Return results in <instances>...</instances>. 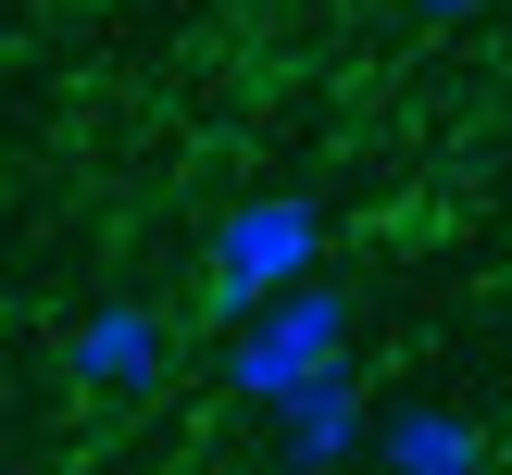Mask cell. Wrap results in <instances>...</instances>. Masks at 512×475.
Segmentation results:
<instances>
[{
  "label": "cell",
  "instance_id": "obj_5",
  "mask_svg": "<svg viewBox=\"0 0 512 475\" xmlns=\"http://www.w3.org/2000/svg\"><path fill=\"white\" fill-rule=\"evenodd\" d=\"M375 475H488V438L450 400H388L375 413Z\"/></svg>",
  "mask_w": 512,
  "mask_h": 475
},
{
  "label": "cell",
  "instance_id": "obj_2",
  "mask_svg": "<svg viewBox=\"0 0 512 475\" xmlns=\"http://www.w3.org/2000/svg\"><path fill=\"white\" fill-rule=\"evenodd\" d=\"M200 275H213V300H225L238 325L263 313V300L313 288V275H325V200H300V188L238 200V213L213 225V250H200Z\"/></svg>",
  "mask_w": 512,
  "mask_h": 475
},
{
  "label": "cell",
  "instance_id": "obj_4",
  "mask_svg": "<svg viewBox=\"0 0 512 475\" xmlns=\"http://www.w3.org/2000/svg\"><path fill=\"white\" fill-rule=\"evenodd\" d=\"M350 450H375V400H363V375H350V363H325L313 388L275 413V475H338Z\"/></svg>",
  "mask_w": 512,
  "mask_h": 475
},
{
  "label": "cell",
  "instance_id": "obj_7",
  "mask_svg": "<svg viewBox=\"0 0 512 475\" xmlns=\"http://www.w3.org/2000/svg\"><path fill=\"white\" fill-rule=\"evenodd\" d=\"M0 13H13V0H0Z\"/></svg>",
  "mask_w": 512,
  "mask_h": 475
},
{
  "label": "cell",
  "instance_id": "obj_3",
  "mask_svg": "<svg viewBox=\"0 0 512 475\" xmlns=\"http://www.w3.org/2000/svg\"><path fill=\"white\" fill-rule=\"evenodd\" d=\"M63 375L88 400H150L175 375V325L150 313V300H88L75 313V338H63Z\"/></svg>",
  "mask_w": 512,
  "mask_h": 475
},
{
  "label": "cell",
  "instance_id": "obj_1",
  "mask_svg": "<svg viewBox=\"0 0 512 475\" xmlns=\"http://www.w3.org/2000/svg\"><path fill=\"white\" fill-rule=\"evenodd\" d=\"M350 325H363V300L338 288V275H313V288H288V300H263V313L225 338V400L238 413H288L300 388H313L325 363H350Z\"/></svg>",
  "mask_w": 512,
  "mask_h": 475
},
{
  "label": "cell",
  "instance_id": "obj_6",
  "mask_svg": "<svg viewBox=\"0 0 512 475\" xmlns=\"http://www.w3.org/2000/svg\"><path fill=\"white\" fill-rule=\"evenodd\" d=\"M413 25H463V13H488V0H400Z\"/></svg>",
  "mask_w": 512,
  "mask_h": 475
}]
</instances>
